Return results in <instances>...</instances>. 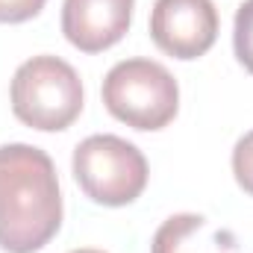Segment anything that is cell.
Returning a JSON list of instances; mask_svg holds the SVG:
<instances>
[{
	"label": "cell",
	"mask_w": 253,
	"mask_h": 253,
	"mask_svg": "<svg viewBox=\"0 0 253 253\" xmlns=\"http://www.w3.org/2000/svg\"><path fill=\"white\" fill-rule=\"evenodd\" d=\"M62 227L53 159L33 144L0 147V251L36 253Z\"/></svg>",
	"instance_id": "1"
},
{
	"label": "cell",
	"mask_w": 253,
	"mask_h": 253,
	"mask_svg": "<svg viewBox=\"0 0 253 253\" xmlns=\"http://www.w3.org/2000/svg\"><path fill=\"white\" fill-rule=\"evenodd\" d=\"M9 97L21 124L42 132H59L83 112V80L65 59L44 53L18 65Z\"/></svg>",
	"instance_id": "2"
},
{
	"label": "cell",
	"mask_w": 253,
	"mask_h": 253,
	"mask_svg": "<svg viewBox=\"0 0 253 253\" xmlns=\"http://www.w3.org/2000/svg\"><path fill=\"white\" fill-rule=\"evenodd\" d=\"M103 106L132 129H162L180 112V85L165 65L153 59H124L103 80Z\"/></svg>",
	"instance_id": "3"
},
{
	"label": "cell",
	"mask_w": 253,
	"mask_h": 253,
	"mask_svg": "<svg viewBox=\"0 0 253 253\" xmlns=\"http://www.w3.org/2000/svg\"><path fill=\"white\" fill-rule=\"evenodd\" d=\"M74 180L88 200L118 209L129 206L147 186L144 153L121 135H88L74 150Z\"/></svg>",
	"instance_id": "4"
},
{
	"label": "cell",
	"mask_w": 253,
	"mask_h": 253,
	"mask_svg": "<svg viewBox=\"0 0 253 253\" xmlns=\"http://www.w3.org/2000/svg\"><path fill=\"white\" fill-rule=\"evenodd\" d=\"M218 24L212 0H156L150 12V39L162 53L191 62L212 50Z\"/></svg>",
	"instance_id": "5"
},
{
	"label": "cell",
	"mask_w": 253,
	"mask_h": 253,
	"mask_svg": "<svg viewBox=\"0 0 253 253\" xmlns=\"http://www.w3.org/2000/svg\"><path fill=\"white\" fill-rule=\"evenodd\" d=\"M135 0H65L62 33L83 53H103L115 47L132 24Z\"/></svg>",
	"instance_id": "6"
},
{
	"label": "cell",
	"mask_w": 253,
	"mask_h": 253,
	"mask_svg": "<svg viewBox=\"0 0 253 253\" xmlns=\"http://www.w3.org/2000/svg\"><path fill=\"white\" fill-rule=\"evenodd\" d=\"M150 253H239V239L197 212H180L159 224Z\"/></svg>",
	"instance_id": "7"
},
{
	"label": "cell",
	"mask_w": 253,
	"mask_h": 253,
	"mask_svg": "<svg viewBox=\"0 0 253 253\" xmlns=\"http://www.w3.org/2000/svg\"><path fill=\"white\" fill-rule=\"evenodd\" d=\"M233 50L242 68L253 74V0H245L236 12L233 24Z\"/></svg>",
	"instance_id": "8"
},
{
	"label": "cell",
	"mask_w": 253,
	"mask_h": 253,
	"mask_svg": "<svg viewBox=\"0 0 253 253\" xmlns=\"http://www.w3.org/2000/svg\"><path fill=\"white\" fill-rule=\"evenodd\" d=\"M233 177L239 189L253 197V129L245 132L233 147Z\"/></svg>",
	"instance_id": "9"
},
{
	"label": "cell",
	"mask_w": 253,
	"mask_h": 253,
	"mask_svg": "<svg viewBox=\"0 0 253 253\" xmlns=\"http://www.w3.org/2000/svg\"><path fill=\"white\" fill-rule=\"evenodd\" d=\"M47 0H0V24H24L44 9Z\"/></svg>",
	"instance_id": "10"
},
{
	"label": "cell",
	"mask_w": 253,
	"mask_h": 253,
	"mask_svg": "<svg viewBox=\"0 0 253 253\" xmlns=\"http://www.w3.org/2000/svg\"><path fill=\"white\" fill-rule=\"evenodd\" d=\"M71 253H103V251H94V248H83V251H71Z\"/></svg>",
	"instance_id": "11"
}]
</instances>
